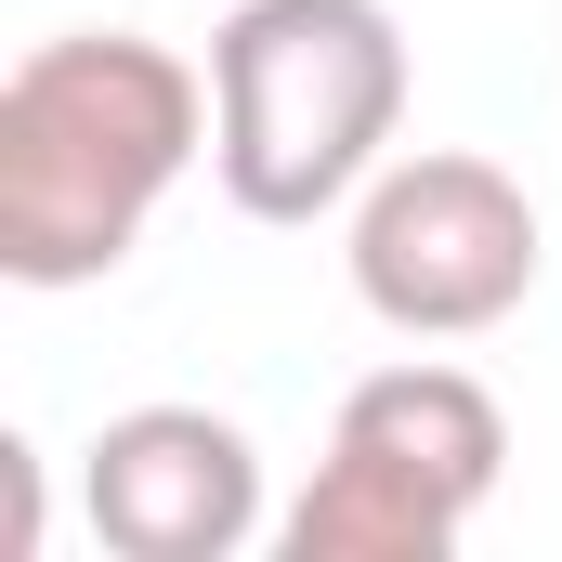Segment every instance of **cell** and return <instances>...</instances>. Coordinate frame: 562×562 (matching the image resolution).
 Instances as JSON below:
<instances>
[{"instance_id": "obj_6", "label": "cell", "mask_w": 562, "mask_h": 562, "mask_svg": "<svg viewBox=\"0 0 562 562\" xmlns=\"http://www.w3.org/2000/svg\"><path fill=\"white\" fill-rule=\"evenodd\" d=\"M0 562H40V445L0 431Z\"/></svg>"}, {"instance_id": "obj_1", "label": "cell", "mask_w": 562, "mask_h": 562, "mask_svg": "<svg viewBox=\"0 0 562 562\" xmlns=\"http://www.w3.org/2000/svg\"><path fill=\"white\" fill-rule=\"evenodd\" d=\"M210 132L223 105L170 40H132V26L40 40L0 79V276L13 288L119 276L157 196L210 157Z\"/></svg>"}, {"instance_id": "obj_5", "label": "cell", "mask_w": 562, "mask_h": 562, "mask_svg": "<svg viewBox=\"0 0 562 562\" xmlns=\"http://www.w3.org/2000/svg\"><path fill=\"white\" fill-rule=\"evenodd\" d=\"M79 497L119 562H236L262 537V445L223 406H119L92 431Z\"/></svg>"}, {"instance_id": "obj_2", "label": "cell", "mask_w": 562, "mask_h": 562, "mask_svg": "<svg viewBox=\"0 0 562 562\" xmlns=\"http://www.w3.org/2000/svg\"><path fill=\"white\" fill-rule=\"evenodd\" d=\"M210 170L249 223H327L406 132V26L380 0H236L210 40Z\"/></svg>"}, {"instance_id": "obj_3", "label": "cell", "mask_w": 562, "mask_h": 562, "mask_svg": "<svg viewBox=\"0 0 562 562\" xmlns=\"http://www.w3.org/2000/svg\"><path fill=\"white\" fill-rule=\"evenodd\" d=\"M510 471V419L471 367H380L340 393L327 471L288 497L276 550L288 562H445L471 537V510Z\"/></svg>"}, {"instance_id": "obj_4", "label": "cell", "mask_w": 562, "mask_h": 562, "mask_svg": "<svg viewBox=\"0 0 562 562\" xmlns=\"http://www.w3.org/2000/svg\"><path fill=\"white\" fill-rule=\"evenodd\" d=\"M353 301L393 327V340H484L524 314L537 288V196L497 170V157H380L367 196H353Z\"/></svg>"}]
</instances>
